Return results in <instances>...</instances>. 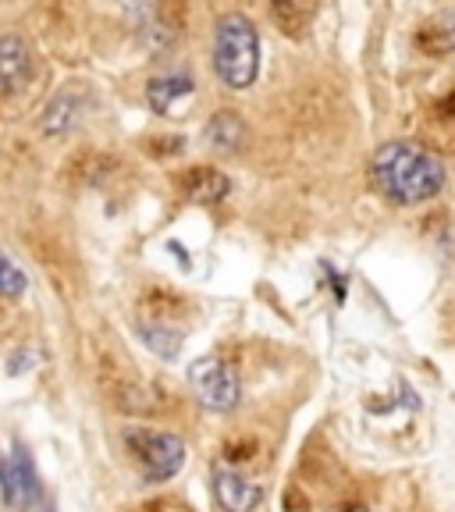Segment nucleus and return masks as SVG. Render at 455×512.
I'll return each instance as SVG.
<instances>
[{"mask_svg":"<svg viewBox=\"0 0 455 512\" xmlns=\"http://www.w3.org/2000/svg\"><path fill=\"white\" fill-rule=\"evenodd\" d=\"M114 4L125 8L132 18H139V22H146V25L157 22L160 25V0H114Z\"/></svg>","mask_w":455,"mask_h":512,"instance_id":"15","label":"nucleus"},{"mask_svg":"<svg viewBox=\"0 0 455 512\" xmlns=\"http://www.w3.org/2000/svg\"><path fill=\"white\" fill-rule=\"evenodd\" d=\"M128 448H132V456H136L139 470H143L146 484H164L171 480L178 470L185 466V441L175 438V434H164V431H128L125 434Z\"/></svg>","mask_w":455,"mask_h":512,"instance_id":"3","label":"nucleus"},{"mask_svg":"<svg viewBox=\"0 0 455 512\" xmlns=\"http://www.w3.org/2000/svg\"><path fill=\"white\" fill-rule=\"evenodd\" d=\"M75 111H79V96H72V89H64L61 96H54V104L43 111V132H50V136L68 132L75 125Z\"/></svg>","mask_w":455,"mask_h":512,"instance_id":"11","label":"nucleus"},{"mask_svg":"<svg viewBox=\"0 0 455 512\" xmlns=\"http://www.w3.org/2000/svg\"><path fill=\"white\" fill-rule=\"evenodd\" d=\"M189 384L192 392H196V399L207 409H214V413H228L239 402V377H235V370L228 363L214 360V356L192 363Z\"/></svg>","mask_w":455,"mask_h":512,"instance_id":"4","label":"nucleus"},{"mask_svg":"<svg viewBox=\"0 0 455 512\" xmlns=\"http://www.w3.org/2000/svg\"><path fill=\"white\" fill-rule=\"evenodd\" d=\"M32 79V50L22 36L0 40V96L18 93Z\"/></svg>","mask_w":455,"mask_h":512,"instance_id":"7","label":"nucleus"},{"mask_svg":"<svg viewBox=\"0 0 455 512\" xmlns=\"http://www.w3.org/2000/svg\"><path fill=\"white\" fill-rule=\"evenodd\" d=\"M214 72L228 89L253 86L260 72V36L242 15H224L214 29Z\"/></svg>","mask_w":455,"mask_h":512,"instance_id":"2","label":"nucleus"},{"mask_svg":"<svg viewBox=\"0 0 455 512\" xmlns=\"http://www.w3.org/2000/svg\"><path fill=\"white\" fill-rule=\"evenodd\" d=\"M242 139H246V125H242V118L235 111H221V114H214V118H210L207 143L214 146V150L235 153L242 146Z\"/></svg>","mask_w":455,"mask_h":512,"instance_id":"10","label":"nucleus"},{"mask_svg":"<svg viewBox=\"0 0 455 512\" xmlns=\"http://www.w3.org/2000/svg\"><path fill=\"white\" fill-rule=\"evenodd\" d=\"M182 192L192 203H217L228 196V178L214 168H192L182 182Z\"/></svg>","mask_w":455,"mask_h":512,"instance_id":"9","label":"nucleus"},{"mask_svg":"<svg viewBox=\"0 0 455 512\" xmlns=\"http://www.w3.org/2000/svg\"><path fill=\"white\" fill-rule=\"evenodd\" d=\"M0 491H4V502L15 505V509H29L40 498L36 466H32L29 452L22 445L11 448V456L0 463Z\"/></svg>","mask_w":455,"mask_h":512,"instance_id":"5","label":"nucleus"},{"mask_svg":"<svg viewBox=\"0 0 455 512\" xmlns=\"http://www.w3.org/2000/svg\"><path fill=\"white\" fill-rule=\"evenodd\" d=\"M192 93V79L182 72H171V75H160V79H153L150 86H146V100H150V107L157 114H171L175 111V100H182V96Z\"/></svg>","mask_w":455,"mask_h":512,"instance_id":"8","label":"nucleus"},{"mask_svg":"<svg viewBox=\"0 0 455 512\" xmlns=\"http://www.w3.org/2000/svg\"><path fill=\"white\" fill-rule=\"evenodd\" d=\"M313 11H317V0H274V18H278L281 29L292 32V36L306 29Z\"/></svg>","mask_w":455,"mask_h":512,"instance_id":"12","label":"nucleus"},{"mask_svg":"<svg viewBox=\"0 0 455 512\" xmlns=\"http://www.w3.org/2000/svg\"><path fill=\"white\" fill-rule=\"evenodd\" d=\"M431 32L438 36V47L441 50H455V11H445Z\"/></svg>","mask_w":455,"mask_h":512,"instance_id":"16","label":"nucleus"},{"mask_svg":"<svg viewBox=\"0 0 455 512\" xmlns=\"http://www.w3.org/2000/svg\"><path fill=\"white\" fill-rule=\"evenodd\" d=\"M139 331H143L146 345H150L153 352H160V356H175L178 352V331H164L157 324V328H150V324H139Z\"/></svg>","mask_w":455,"mask_h":512,"instance_id":"14","label":"nucleus"},{"mask_svg":"<svg viewBox=\"0 0 455 512\" xmlns=\"http://www.w3.org/2000/svg\"><path fill=\"white\" fill-rule=\"evenodd\" d=\"M370 175H374V185L388 200L402 203V207H416V203L434 200L441 192V185H445V164L420 143L395 139V143H384L374 153Z\"/></svg>","mask_w":455,"mask_h":512,"instance_id":"1","label":"nucleus"},{"mask_svg":"<svg viewBox=\"0 0 455 512\" xmlns=\"http://www.w3.org/2000/svg\"><path fill=\"white\" fill-rule=\"evenodd\" d=\"M25 288H29V278H25V274L11 264L8 256L0 253V296L18 299V296H25Z\"/></svg>","mask_w":455,"mask_h":512,"instance_id":"13","label":"nucleus"},{"mask_svg":"<svg viewBox=\"0 0 455 512\" xmlns=\"http://www.w3.org/2000/svg\"><path fill=\"white\" fill-rule=\"evenodd\" d=\"M214 495L217 505L224 512H253L260 502V484H253L249 477H242L239 470H228V466H217L214 470Z\"/></svg>","mask_w":455,"mask_h":512,"instance_id":"6","label":"nucleus"}]
</instances>
